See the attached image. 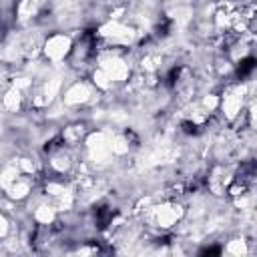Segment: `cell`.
<instances>
[{
    "mask_svg": "<svg viewBox=\"0 0 257 257\" xmlns=\"http://www.w3.org/2000/svg\"><path fill=\"white\" fill-rule=\"evenodd\" d=\"M253 68H255V58H251V56H249V58H245V60L241 62V66H239V70H237V72H239V76H247Z\"/></svg>",
    "mask_w": 257,
    "mask_h": 257,
    "instance_id": "obj_1",
    "label": "cell"
}]
</instances>
